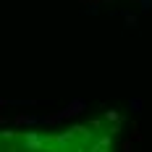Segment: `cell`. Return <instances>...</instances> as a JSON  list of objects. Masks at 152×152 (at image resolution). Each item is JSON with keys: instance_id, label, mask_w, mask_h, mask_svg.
<instances>
[{"instance_id": "6da1fadb", "label": "cell", "mask_w": 152, "mask_h": 152, "mask_svg": "<svg viewBox=\"0 0 152 152\" xmlns=\"http://www.w3.org/2000/svg\"><path fill=\"white\" fill-rule=\"evenodd\" d=\"M121 118L100 115L63 129H5L0 152H118Z\"/></svg>"}]
</instances>
